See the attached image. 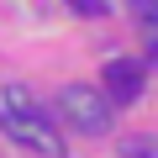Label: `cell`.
Returning <instances> with one entry per match:
<instances>
[{
  "instance_id": "277c9868",
  "label": "cell",
  "mask_w": 158,
  "mask_h": 158,
  "mask_svg": "<svg viewBox=\"0 0 158 158\" xmlns=\"http://www.w3.org/2000/svg\"><path fill=\"white\" fill-rule=\"evenodd\" d=\"M132 16H137V27H142L148 58L158 63V0H132Z\"/></svg>"
},
{
  "instance_id": "5b68a950",
  "label": "cell",
  "mask_w": 158,
  "mask_h": 158,
  "mask_svg": "<svg viewBox=\"0 0 158 158\" xmlns=\"http://www.w3.org/2000/svg\"><path fill=\"white\" fill-rule=\"evenodd\" d=\"M116 153L121 158H158V137H121Z\"/></svg>"
},
{
  "instance_id": "52a82bcc",
  "label": "cell",
  "mask_w": 158,
  "mask_h": 158,
  "mask_svg": "<svg viewBox=\"0 0 158 158\" xmlns=\"http://www.w3.org/2000/svg\"><path fill=\"white\" fill-rule=\"evenodd\" d=\"M0 121H6V111H0Z\"/></svg>"
},
{
  "instance_id": "3957f363",
  "label": "cell",
  "mask_w": 158,
  "mask_h": 158,
  "mask_svg": "<svg viewBox=\"0 0 158 158\" xmlns=\"http://www.w3.org/2000/svg\"><path fill=\"white\" fill-rule=\"evenodd\" d=\"M106 95H111L116 106H132V100L142 95V63L111 58V63H106Z\"/></svg>"
},
{
  "instance_id": "6da1fadb",
  "label": "cell",
  "mask_w": 158,
  "mask_h": 158,
  "mask_svg": "<svg viewBox=\"0 0 158 158\" xmlns=\"http://www.w3.org/2000/svg\"><path fill=\"white\" fill-rule=\"evenodd\" d=\"M6 106H11V116L0 121V132H11L21 148H32L37 158H63V142H58V132L48 127V116L37 111V100L21 90V85H6Z\"/></svg>"
},
{
  "instance_id": "7a4b0ae2",
  "label": "cell",
  "mask_w": 158,
  "mask_h": 158,
  "mask_svg": "<svg viewBox=\"0 0 158 158\" xmlns=\"http://www.w3.org/2000/svg\"><path fill=\"white\" fill-rule=\"evenodd\" d=\"M58 111H63V121H69L74 132H85V137H100V132L111 127V95H100V90H90V85L58 90Z\"/></svg>"
},
{
  "instance_id": "8992f818",
  "label": "cell",
  "mask_w": 158,
  "mask_h": 158,
  "mask_svg": "<svg viewBox=\"0 0 158 158\" xmlns=\"http://www.w3.org/2000/svg\"><path fill=\"white\" fill-rule=\"evenodd\" d=\"M69 11H79V16H106V0H69Z\"/></svg>"
}]
</instances>
